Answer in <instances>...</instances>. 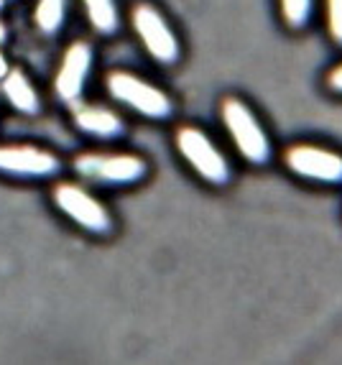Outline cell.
<instances>
[{
  "mask_svg": "<svg viewBox=\"0 0 342 365\" xmlns=\"http://www.w3.org/2000/svg\"><path fill=\"white\" fill-rule=\"evenodd\" d=\"M220 120L238 156L251 166H266L274 158V140L258 113L238 95H227L220 103Z\"/></svg>",
  "mask_w": 342,
  "mask_h": 365,
  "instance_id": "6da1fadb",
  "label": "cell"
},
{
  "mask_svg": "<svg viewBox=\"0 0 342 365\" xmlns=\"http://www.w3.org/2000/svg\"><path fill=\"white\" fill-rule=\"evenodd\" d=\"M51 205L61 217L72 222L77 230L92 237H110L115 235V215L110 207L92 195L85 184L77 182H56L51 187Z\"/></svg>",
  "mask_w": 342,
  "mask_h": 365,
  "instance_id": "7a4b0ae2",
  "label": "cell"
},
{
  "mask_svg": "<svg viewBox=\"0 0 342 365\" xmlns=\"http://www.w3.org/2000/svg\"><path fill=\"white\" fill-rule=\"evenodd\" d=\"M174 146L192 174L204 184L227 187L232 182V164L227 153L200 125H179L174 130Z\"/></svg>",
  "mask_w": 342,
  "mask_h": 365,
  "instance_id": "3957f363",
  "label": "cell"
},
{
  "mask_svg": "<svg viewBox=\"0 0 342 365\" xmlns=\"http://www.w3.org/2000/svg\"><path fill=\"white\" fill-rule=\"evenodd\" d=\"M105 90L118 105L128 108L146 120H169L174 115V100L156 82L128 72V69H110L105 74Z\"/></svg>",
  "mask_w": 342,
  "mask_h": 365,
  "instance_id": "277c9868",
  "label": "cell"
},
{
  "mask_svg": "<svg viewBox=\"0 0 342 365\" xmlns=\"http://www.w3.org/2000/svg\"><path fill=\"white\" fill-rule=\"evenodd\" d=\"M74 171L98 187H135L148 177V161L130 151H87L74 158Z\"/></svg>",
  "mask_w": 342,
  "mask_h": 365,
  "instance_id": "5b68a950",
  "label": "cell"
},
{
  "mask_svg": "<svg viewBox=\"0 0 342 365\" xmlns=\"http://www.w3.org/2000/svg\"><path fill=\"white\" fill-rule=\"evenodd\" d=\"M130 29L148 59L156 61L159 67H177L182 59V41L177 29L171 26L159 6H153L148 0L135 3L130 8Z\"/></svg>",
  "mask_w": 342,
  "mask_h": 365,
  "instance_id": "8992f818",
  "label": "cell"
},
{
  "mask_svg": "<svg viewBox=\"0 0 342 365\" xmlns=\"http://www.w3.org/2000/svg\"><path fill=\"white\" fill-rule=\"evenodd\" d=\"M289 174L324 187H342V153L317 143H291L281 156Z\"/></svg>",
  "mask_w": 342,
  "mask_h": 365,
  "instance_id": "52a82bcc",
  "label": "cell"
},
{
  "mask_svg": "<svg viewBox=\"0 0 342 365\" xmlns=\"http://www.w3.org/2000/svg\"><path fill=\"white\" fill-rule=\"evenodd\" d=\"M0 174L11 179H54L61 174V158L33 143H3Z\"/></svg>",
  "mask_w": 342,
  "mask_h": 365,
  "instance_id": "ba28073f",
  "label": "cell"
},
{
  "mask_svg": "<svg viewBox=\"0 0 342 365\" xmlns=\"http://www.w3.org/2000/svg\"><path fill=\"white\" fill-rule=\"evenodd\" d=\"M92 67H95V51L92 43L87 41H74L67 46V51L61 54L59 69L54 77V92L56 98L64 103H77L85 92L87 82H90Z\"/></svg>",
  "mask_w": 342,
  "mask_h": 365,
  "instance_id": "9c48e42d",
  "label": "cell"
},
{
  "mask_svg": "<svg viewBox=\"0 0 342 365\" xmlns=\"http://www.w3.org/2000/svg\"><path fill=\"white\" fill-rule=\"evenodd\" d=\"M74 128L95 140H118L125 135V120L105 105H80L74 110Z\"/></svg>",
  "mask_w": 342,
  "mask_h": 365,
  "instance_id": "30bf717a",
  "label": "cell"
},
{
  "mask_svg": "<svg viewBox=\"0 0 342 365\" xmlns=\"http://www.w3.org/2000/svg\"><path fill=\"white\" fill-rule=\"evenodd\" d=\"M0 82H3L6 103L16 113H21V115H36L38 110H41V95H38L36 85L31 82V77L24 69H11Z\"/></svg>",
  "mask_w": 342,
  "mask_h": 365,
  "instance_id": "8fae6325",
  "label": "cell"
},
{
  "mask_svg": "<svg viewBox=\"0 0 342 365\" xmlns=\"http://www.w3.org/2000/svg\"><path fill=\"white\" fill-rule=\"evenodd\" d=\"M92 31L100 36H115L120 31V6L118 0H82Z\"/></svg>",
  "mask_w": 342,
  "mask_h": 365,
  "instance_id": "7c38bea8",
  "label": "cell"
},
{
  "mask_svg": "<svg viewBox=\"0 0 342 365\" xmlns=\"http://www.w3.org/2000/svg\"><path fill=\"white\" fill-rule=\"evenodd\" d=\"M67 21V0H36L33 24L43 36H56Z\"/></svg>",
  "mask_w": 342,
  "mask_h": 365,
  "instance_id": "4fadbf2b",
  "label": "cell"
},
{
  "mask_svg": "<svg viewBox=\"0 0 342 365\" xmlns=\"http://www.w3.org/2000/svg\"><path fill=\"white\" fill-rule=\"evenodd\" d=\"M317 0H279V16L289 31H304L312 24Z\"/></svg>",
  "mask_w": 342,
  "mask_h": 365,
  "instance_id": "5bb4252c",
  "label": "cell"
},
{
  "mask_svg": "<svg viewBox=\"0 0 342 365\" xmlns=\"http://www.w3.org/2000/svg\"><path fill=\"white\" fill-rule=\"evenodd\" d=\"M324 29L330 41L342 49V0H324Z\"/></svg>",
  "mask_w": 342,
  "mask_h": 365,
  "instance_id": "9a60e30c",
  "label": "cell"
},
{
  "mask_svg": "<svg viewBox=\"0 0 342 365\" xmlns=\"http://www.w3.org/2000/svg\"><path fill=\"white\" fill-rule=\"evenodd\" d=\"M324 85H327V90H330L332 95H342V61L340 64H335V67L327 72Z\"/></svg>",
  "mask_w": 342,
  "mask_h": 365,
  "instance_id": "2e32d148",
  "label": "cell"
},
{
  "mask_svg": "<svg viewBox=\"0 0 342 365\" xmlns=\"http://www.w3.org/2000/svg\"><path fill=\"white\" fill-rule=\"evenodd\" d=\"M8 72H11V67H8V59H6L3 54H0V79L6 77Z\"/></svg>",
  "mask_w": 342,
  "mask_h": 365,
  "instance_id": "e0dca14e",
  "label": "cell"
}]
</instances>
